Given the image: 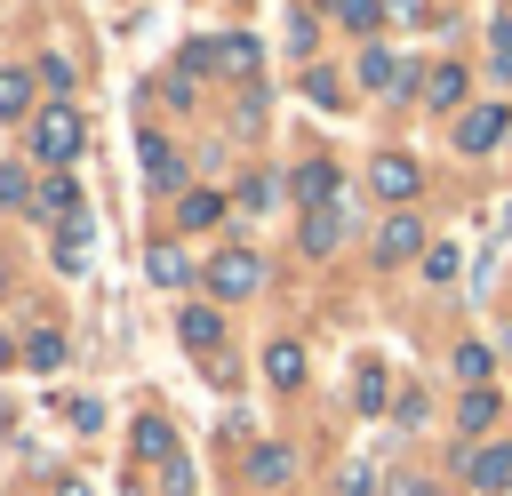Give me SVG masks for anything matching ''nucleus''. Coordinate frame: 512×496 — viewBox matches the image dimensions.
I'll return each mask as SVG.
<instances>
[{
    "mask_svg": "<svg viewBox=\"0 0 512 496\" xmlns=\"http://www.w3.org/2000/svg\"><path fill=\"white\" fill-rule=\"evenodd\" d=\"M56 496H88V480H64V488H56Z\"/></svg>",
    "mask_w": 512,
    "mask_h": 496,
    "instance_id": "nucleus-34",
    "label": "nucleus"
},
{
    "mask_svg": "<svg viewBox=\"0 0 512 496\" xmlns=\"http://www.w3.org/2000/svg\"><path fill=\"white\" fill-rule=\"evenodd\" d=\"M368 184H376V200H408V192H416V160H408V152H376Z\"/></svg>",
    "mask_w": 512,
    "mask_h": 496,
    "instance_id": "nucleus-6",
    "label": "nucleus"
},
{
    "mask_svg": "<svg viewBox=\"0 0 512 496\" xmlns=\"http://www.w3.org/2000/svg\"><path fill=\"white\" fill-rule=\"evenodd\" d=\"M232 200H240L248 216H264V208L280 200V176H240V192H232Z\"/></svg>",
    "mask_w": 512,
    "mask_h": 496,
    "instance_id": "nucleus-19",
    "label": "nucleus"
},
{
    "mask_svg": "<svg viewBox=\"0 0 512 496\" xmlns=\"http://www.w3.org/2000/svg\"><path fill=\"white\" fill-rule=\"evenodd\" d=\"M296 192H304L312 208H336V160H304V168H296Z\"/></svg>",
    "mask_w": 512,
    "mask_h": 496,
    "instance_id": "nucleus-11",
    "label": "nucleus"
},
{
    "mask_svg": "<svg viewBox=\"0 0 512 496\" xmlns=\"http://www.w3.org/2000/svg\"><path fill=\"white\" fill-rule=\"evenodd\" d=\"M376 16H384V0H336V24H352V32H376Z\"/></svg>",
    "mask_w": 512,
    "mask_h": 496,
    "instance_id": "nucleus-24",
    "label": "nucleus"
},
{
    "mask_svg": "<svg viewBox=\"0 0 512 496\" xmlns=\"http://www.w3.org/2000/svg\"><path fill=\"white\" fill-rule=\"evenodd\" d=\"M80 256H88V216L56 224V264H80Z\"/></svg>",
    "mask_w": 512,
    "mask_h": 496,
    "instance_id": "nucleus-21",
    "label": "nucleus"
},
{
    "mask_svg": "<svg viewBox=\"0 0 512 496\" xmlns=\"http://www.w3.org/2000/svg\"><path fill=\"white\" fill-rule=\"evenodd\" d=\"M184 272H192V264H184L176 248H152V280H160V288H184Z\"/></svg>",
    "mask_w": 512,
    "mask_h": 496,
    "instance_id": "nucleus-25",
    "label": "nucleus"
},
{
    "mask_svg": "<svg viewBox=\"0 0 512 496\" xmlns=\"http://www.w3.org/2000/svg\"><path fill=\"white\" fill-rule=\"evenodd\" d=\"M24 112H32V72L0 64V120H24Z\"/></svg>",
    "mask_w": 512,
    "mask_h": 496,
    "instance_id": "nucleus-14",
    "label": "nucleus"
},
{
    "mask_svg": "<svg viewBox=\"0 0 512 496\" xmlns=\"http://www.w3.org/2000/svg\"><path fill=\"white\" fill-rule=\"evenodd\" d=\"M208 288H216L224 304H240V296H256V288H264V264H256L248 248H216V264H208Z\"/></svg>",
    "mask_w": 512,
    "mask_h": 496,
    "instance_id": "nucleus-3",
    "label": "nucleus"
},
{
    "mask_svg": "<svg viewBox=\"0 0 512 496\" xmlns=\"http://www.w3.org/2000/svg\"><path fill=\"white\" fill-rule=\"evenodd\" d=\"M336 488H344V496H368V472H360V464H344V472H336Z\"/></svg>",
    "mask_w": 512,
    "mask_h": 496,
    "instance_id": "nucleus-32",
    "label": "nucleus"
},
{
    "mask_svg": "<svg viewBox=\"0 0 512 496\" xmlns=\"http://www.w3.org/2000/svg\"><path fill=\"white\" fill-rule=\"evenodd\" d=\"M504 352H512V320H504Z\"/></svg>",
    "mask_w": 512,
    "mask_h": 496,
    "instance_id": "nucleus-36",
    "label": "nucleus"
},
{
    "mask_svg": "<svg viewBox=\"0 0 512 496\" xmlns=\"http://www.w3.org/2000/svg\"><path fill=\"white\" fill-rule=\"evenodd\" d=\"M136 456H144V464H168V456H176V432H168L160 416H144V424H136Z\"/></svg>",
    "mask_w": 512,
    "mask_h": 496,
    "instance_id": "nucleus-16",
    "label": "nucleus"
},
{
    "mask_svg": "<svg viewBox=\"0 0 512 496\" xmlns=\"http://www.w3.org/2000/svg\"><path fill=\"white\" fill-rule=\"evenodd\" d=\"M464 480H472L480 496H504V488H512V440H488V448H472Z\"/></svg>",
    "mask_w": 512,
    "mask_h": 496,
    "instance_id": "nucleus-4",
    "label": "nucleus"
},
{
    "mask_svg": "<svg viewBox=\"0 0 512 496\" xmlns=\"http://www.w3.org/2000/svg\"><path fill=\"white\" fill-rule=\"evenodd\" d=\"M496 424V392H464L456 400V432H488Z\"/></svg>",
    "mask_w": 512,
    "mask_h": 496,
    "instance_id": "nucleus-18",
    "label": "nucleus"
},
{
    "mask_svg": "<svg viewBox=\"0 0 512 496\" xmlns=\"http://www.w3.org/2000/svg\"><path fill=\"white\" fill-rule=\"evenodd\" d=\"M8 360H16V344H8V328H0V368H8Z\"/></svg>",
    "mask_w": 512,
    "mask_h": 496,
    "instance_id": "nucleus-35",
    "label": "nucleus"
},
{
    "mask_svg": "<svg viewBox=\"0 0 512 496\" xmlns=\"http://www.w3.org/2000/svg\"><path fill=\"white\" fill-rule=\"evenodd\" d=\"M264 376L272 384H304V344H272L264 352Z\"/></svg>",
    "mask_w": 512,
    "mask_h": 496,
    "instance_id": "nucleus-17",
    "label": "nucleus"
},
{
    "mask_svg": "<svg viewBox=\"0 0 512 496\" xmlns=\"http://www.w3.org/2000/svg\"><path fill=\"white\" fill-rule=\"evenodd\" d=\"M176 328H184V344H192V352H216V344H224V320H216L208 304H192V312H184Z\"/></svg>",
    "mask_w": 512,
    "mask_h": 496,
    "instance_id": "nucleus-13",
    "label": "nucleus"
},
{
    "mask_svg": "<svg viewBox=\"0 0 512 496\" xmlns=\"http://www.w3.org/2000/svg\"><path fill=\"white\" fill-rule=\"evenodd\" d=\"M288 472H296V456H288L280 440H256V456H248V480H256V488H288Z\"/></svg>",
    "mask_w": 512,
    "mask_h": 496,
    "instance_id": "nucleus-9",
    "label": "nucleus"
},
{
    "mask_svg": "<svg viewBox=\"0 0 512 496\" xmlns=\"http://www.w3.org/2000/svg\"><path fill=\"white\" fill-rule=\"evenodd\" d=\"M24 192H32V184H24V168H0V200H8V208H16V200H24Z\"/></svg>",
    "mask_w": 512,
    "mask_h": 496,
    "instance_id": "nucleus-30",
    "label": "nucleus"
},
{
    "mask_svg": "<svg viewBox=\"0 0 512 496\" xmlns=\"http://www.w3.org/2000/svg\"><path fill=\"white\" fill-rule=\"evenodd\" d=\"M24 360H32V368H56V360H64V336H56V328H40V336L24 344Z\"/></svg>",
    "mask_w": 512,
    "mask_h": 496,
    "instance_id": "nucleus-26",
    "label": "nucleus"
},
{
    "mask_svg": "<svg viewBox=\"0 0 512 496\" xmlns=\"http://www.w3.org/2000/svg\"><path fill=\"white\" fill-rule=\"evenodd\" d=\"M360 88H376V96H408V88H416V56L368 40V48H360Z\"/></svg>",
    "mask_w": 512,
    "mask_h": 496,
    "instance_id": "nucleus-2",
    "label": "nucleus"
},
{
    "mask_svg": "<svg viewBox=\"0 0 512 496\" xmlns=\"http://www.w3.org/2000/svg\"><path fill=\"white\" fill-rule=\"evenodd\" d=\"M448 368H456L464 384H480V376H488V344H456V352H448Z\"/></svg>",
    "mask_w": 512,
    "mask_h": 496,
    "instance_id": "nucleus-23",
    "label": "nucleus"
},
{
    "mask_svg": "<svg viewBox=\"0 0 512 496\" xmlns=\"http://www.w3.org/2000/svg\"><path fill=\"white\" fill-rule=\"evenodd\" d=\"M160 488H168V496H192V464L168 456V464H160Z\"/></svg>",
    "mask_w": 512,
    "mask_h": 496,
    "instance_id": "nucleus-27",
    "label": "nucleus"
},
{
    "mask_svg": "<svg viewBox=\"0 0 512 496\" xmlns=\"http://www.w3.org/2000/svg\"><path fill=\"white\" fill-rule=\"evenodd\" d=\"M488 40H496V72H512V16H504V24L488 32Z\"/></svg>",
    "mask_w": 512,
    "mask_h": 496,
    "instance_id": "nucleus-31",
    "label": "nucleus"
},
{
    "mask_svg": "<svg viewBox=\"0 0 512 496\" xmlns=\"http://www.w3.org/2000/svg\"><path fill=\"white\" fill-rule=\"evenodd\" d=\"M416 248H424V224H416V216H384V224H376V256H384V264H408Z\"/></svg>",
    "mask_w": 512,
    "mask_h": 496,
    "instance_id": "nucleus-7",
    "label": "nucleus"
},
{
    "mask_svg": "<svg viewBox=\"0 0 512 496\" xmlns=\"http://www.w3.org/2000/svg\"><path fill=\"white\" fill-rule=\"evenodd\" d=\"M504 120H512L504 104H472L464 128H456V144H464V152H496V144H504Z\"/></svg>",
    "mask_w": 512,
    "mask_h": 496,
    "instance_id": "nucleus-5",
    "label": "nucleus"
},
{
    "mask_svg": "<svg viewBox=\"0 0 512 496\" xmlns=\"http://www.w3.org/2000/svg\"><path fill=\"white\" fill-rule=\"evenodd\" d=\"M336 240H344V208H312L304 216V256H328Z\"/></svg>",
    "mask_w": 512,
    "mask_h": 496,
    "instance_id": "nucleus-12",
    "label": "nucleus"
},
{
    "mask_svg": "<svg viewBox=\"0 0 512 496\" xmlns=\"http://www.w3.org/2000/svg\"><path fill=\"white\" fill-rule=\"evenodd\" d=\"M304 96H312V104H336L344 88H336V72H304Z\"/></svg>",
    "mask_w": 512,
    "mask_h": 496,
    "instance_id": "nucleus-28",
    "label": "nucleus"
},
{
    "mask_svg": "<svg viewBox=\"0 0 512 496\" xmlns=\"http://www.w3.org/2000/svg\"><path fill=\"white\" fill-rule=\"evenodd\" d=\"M384 496H432V488H424V480H408V472H392V480H384Z\"/></svg>",
    "mask_w": 512,
    "mask_h": 496,
    "instance_id": "nucleus-33",
    "label": "nucleus"
},
{
    "mask_svg": "<svg viewBox=\"0 0 512 496\" xmlns=\"http://www.w3.org/2000/svg\"><path fill=\"white\" fill-rule=\"evenodd\" d=\"M208 56H216L224 72H256V40H240V32H232V40H216Z\"/></svg>",
    "mask_w": 512,
    "mask_h": 496,
    "instance_id": "nucleus-20",
    "label": "nucleus"
},
{
    "mask_svg": "<svg viewBox=\"0 0 512 496\" xmlns=\"http://www.w3.org/2000/svg\"><path fill=\"white\" fill-rule=\"evenodd\" d=\"M176 216H184V224H216V216H224V200H216V192H184V200H176Z\"/></svg>",
    "mask_w": 512,
    "mask_h": 496,
    "instance_id": "nucleus-22",
    "label": "nucleus"
},
{
    "mask_svg": "<svg viewBox=\"0 0 512 496\" xmlns=\"http://www.w3.org/2000/svg\"><path fill=\"white\" fill-rule=\"evenodd\" d=\"M40 208H48L56 224H72V216H80V184H72V176H48V184H40Z\"/></svg>",
    "mask_w": 512,
    "mask_h": 496,
    "instance_id": "nucleus-15",
    "label": "nucleus"
},
{
    "mask_svg": "<svg viewBox=\"0 0 512 496\" xmlns=\"http://www.w3.org/2000/svg\"><path fill=\"white\" fill-rule=\"evenodd\" d=\"M80 136H88V128H80V112H72V104H48V112L32 120V152H40V160H48L56 176L72 168V152H80Z\"/></svg>",
    "mask_w": 512,
    "mask_h": 496,
    "instance_id": "nucleus-1",
    "label": "nucleus"
},
{
    "mask_svg": "<svg viewBox=\"0 0 512 496\" xmlns=\"http://www.w3.org/2000/svg\"><path fill=\"white\" fill-rule=\"evenodd\" d=\"M136 152H144V176H152L160 192H176V184H184V160H176L160 136H136Z\"/></svg>",
    "mask_w": 512,
    "mask_h": 496,
    "instance_id": "nucleus-10",
    "label": "nucleus"
},
{
    "mask_svg": "<svg viewBox=\"0 0 512 496\" xmlns=\"http://www.w3.org/2000/svg\"><path fill=\"white\" fill-rule=\"evenodd\" d=\"M384 16H392V24H424L432 8H424V0H384Z\"/></svg>",
    "mask_w": 512,
    "mask_h": 496,
    "instance_id": "nucleus-29",
    "label": "nucleus"
},
{
    "mask_svg": "<svg viewBox=\"0 0 512 496\" xmlns=\"http://www.w3.org/2000/svg\"><path fill=\"white\" fill-rule=\"evenodd\" d=\"M464 88H472V80H464V64H432V72H424V104H432V112H456V104H464Z\"/></svg>",
    "mask_w": 512,
    "mask_h": 496,
    "instance_id": "nucleus-8",
    "label": "nucleus"
}]
</instances>
